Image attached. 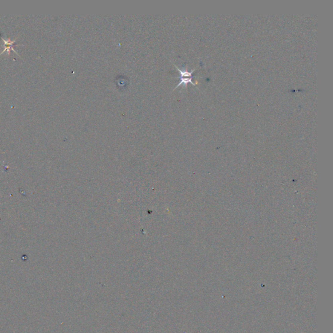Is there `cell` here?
I'll return each instance as SVG.
<instances>
[{
    "mask_svg": "<svg viewBox=\"0 0 333 333\" xmlns=\"http://www.w3.org/2000/svg\"><path fill=\"white\" fill-rule=\"evenodd\" d=\"M2 39H3V42H4V44H5V45H4V50L3 51V52H2L1 54H0V55H1L2 54L4 53L5 51H9L8 53L9 54V51H10V50H13V51H14V53L17 54L16 51L14 50L13 47V44L14 43V42L16 41V39H14V40H13V41H11V40H5L3 38H2Z\"/></svg>",
    "mask_w": 333,
    "mask_h": 333,
    "instance_id": "obj_1",
    "label": "cell"
},
{
    "mask_svg": "<svg viewBox=\"0 0 333 333\" xmlns=\"http://www.w3.org/2000/svg\"><path fill=\"white\" fill-rule=\"evenodd\" d=\"M176 67L177 70L179 71V73L180 74V77H193V76H192V74H193V72L195 71V70H192L191 72H188V71H187V70H180L179 68H178L177 66H176Z\"/></svg>",
    "mask_w": 333,
    "mask_h": 333,
    "instance_id": "obj_3",
    "label": "cell"
},
{
    "mask_svg": "<svg viewBox=\"0 0 333 333\" xmlns=\"http://www.w3.org/2000/svg\"><path fill=\"white\" fill-rule=\"evenodd\" d=\"M192 78H193V77H180V83L177 85V86L175 87V88H176L177 87H178L180 85H183L186 87L187 83H191L192 85H195L196 83H194L193 82V81H192Z\"/></svg>",
    "mask_w": 333,
    "mask_h": 333,
    "instance_id": "obj_2",
    "label": "cell"
}]
</instances>
